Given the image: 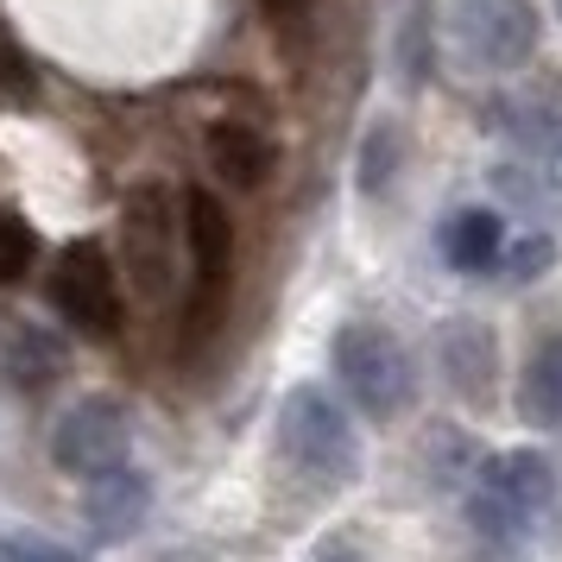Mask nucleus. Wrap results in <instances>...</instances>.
Returning <instances> with one entry per match:
<instances>
[{
  "instance_id": "f03ea898",
  "label": "nucleus",
  "mask_w": 562,
  "mask_h": 562,
  "mask_svg": "<svg viewBox=\"0 0 562 562\" xmlns=\"http://www.w3.org/2000/svg\"><path fill=\"white\" fill-rule=\"evenodd\" d=\"M279 461L297 481L341 493L360 474V436L355 417L335 405L323 385H291L279 405Z\"/></svg>"
},
{
  "instance_id": "dca6fc26",
  "label": "nucleus",
  "mask_w": 562,
  "mask_h": 562,
  "mask_svg": "<svg viewBox=\"0 0 562 562\" xmlns=\"http://www.w3.org/2000/svg\"><path fill=\"white\" fill-rule=\"evenodd\" d=\"M398 165H405V133H398V121H373L367 139H360V158H355V190L360 196H385L392 178H398Z\"/></svg>"
},
{
  "instance_id": "aec40b11",
  "label": "nucleus",
  "mask_w": 562,
  "mask_h": 562,
  "mask_svg": "<svg viewBox=\"0 0 562 562\" xmlns=\"http://www.w3.org/2000/svg\"><path fill=\"white\" fill-rule=\"evenodd\" d=\"M0 562H89L77 550H64L52 537H32V531H0Z\"/></svg>"
},
{
  "instance_id": "a211bd4d",
  "label": "nucleus",
  "mask_w": 562,
  "mask_h": 562,
  "mask_svg": "<svg viewBox=\"0 0 562 562\" xmlns=\"http://www.w3.org/2000/svg\"><path fill=\"white\" fill-rule=\"evenodd\" d=\"M266 7V26L279 38L291 57L310 52V38H316V13H310V0H259Z\"/></svg>"
},
{
  "instance_id": "423d86ee",
  "label": "nucleus",
  "mask_w": 562,
  "mask_h": 562,
  "mask_svg": "<svg viewBox=\"0 0 562 562\" xmlns=\"http://www.w3.org/2000/svg\"><path fill=\"white\" fill-rule=\"evenodd\" d=\"M127 449H133V417H127V405H121L114 392L77 398L52 430V461L64 468V474H77V481H95V474H108V468H121Z\"/></svg>"
},
{
  "instance_id": "5701e85b",
  "label": "nucleus",
  "mask_w": 562,
  "mask_h": 562,
  "mask_svg": "<svg viewBox=\"0 0 562 562\" xmlns=\"http://www.w3.org/2000/svg\"><path fill=\"white\" fill-rule=\"evenodd\" d=\"M165 562H203V557H190V550H178V557H165Z\"/></svg>"
},
{
  "instance_id": "f8f14e48",
  "label": "nucleus",
  "mask_w": 562,
  "mask_h": 562,
  "mask_svg": "<svg viewBox=\"0 0 562 562\" xmlns=\"http://www.w3.org/2000/svg\"><path fill=\"white\" fill-rule=\"evenodd\" d=\"M436 247H442L449 272H493L506 254V222L493 209H456V215H442Z\"/></svg>"
},
{
  "instance_id": "1a4fd4ad",
  "label": "nucleus",
  "mask_w": 562,
  "mask_h": 562,
  "mask_svg": "<svg viewBox=\"0 0 562 562\" xmlns=\"http://www.w3.org/2000/svg\"><path fill=\"white\" fill-rule=\"evenodd\" d=\"M146 518H153V481H146L133 461L95 474L89 493H82V525H89V537L108 543V550H114V543H133Z\"/></svg>"
},
{
  "instance_id": "2eb2a0df",
  "label": "nucleus",
  "mask_w": 562,
  "mask_h": 562,
  "mask_svg": "<svg viewBox=\"0 0 562 562\" xmlns=\"http://www.w3.org/2000/svg\"><path fill=\"white\" fill-rule=\"evenodd\" d=\"M392 70L405 89H424L436 77V7L430 0H405L398 26H392Z\"/></svg>"
},
{
  "instance_id": "ddd939ff",
  "label": "nucleus",
  "mask_w": 562,
  "mask_h": 562,
  "mask_svg": "<svg viewBox=\"0 0 562 562\" xmlns=\"http://www.w3.org/2000/svg\"><path fill=\"white\" fill-rule=\"evenodd\" d=\"M0 373L20 392H38V385H52L64 373V341L52 329H38V323H13L0 335Z\"/></svg>"
},
{
  "instance_id": "6e6552de",
  "label": "nucleus",
  "mask_w": 562,
  "mask_h": 562,
  "mask_svg": "<svg viewBox=\"0 0 562 562\" xmlns=\"http://www.w3.org/2000/svg\"><path fill=\"white\" fill-rule=\"evenodd\" d=\"M436 360H442V380L456 392L461 405L486 411L499 398V341L486 329L481 316H456L436 329Z\"/></svg>"
},
{
  "instance_id": "0eeeda50",
  "label": "nucleus",
  "mask_w": 562,
  "mask_h": 562,
  "mask_svg": "<svg viewBox=\"0 0 562 562\" xmlns=\"http://www.w3.org/2000/svg\"><path fill=\"white\" fill-rule=\"evenodd\" d=\"M456 45L474 70H518L537 52V7L531 0H456L449 7Z\"/></svg>"
},
{
  "instance_id": "39448f33",
  "label": "nucleus",
  "mask_w": 562,
  "mask_h": 562,
  "mask_svg": "<svg viewBox=\"0 0 562 562\" xmlns=\"http://www.w3.org/2000/svg\"><path fill=\"white\" fill-rule=\"evenodd\" d=\"M45 291H52L57 316H64L77 335H89V341H108V335H121V323H127L121 272H114L108 247H95V240H70V247L57 254Z\"/></svg>"
},
{
  "instance_id": "9b49d317",
  "label": "nucleus",
  "mask_w": 562,
  "mask_h": 562,
  "mask_svg": "<svg viewBox=\"0 0 562 562\" xmlns=\"http://www.w3.org/2000/svg\"><path fill=\"white\" fill-rule=\"evenodd\" d=\"M493 127L506 133L512 146H531V153L557 146L562 139V77L557 70H537L531 82H518L512 95H499Z\"/></svg>"
},
{
  "instance_id": "f3484780",
  "label": "nucleus",
  "mask_w": 562,
  "mask_h": 562,
  "mask_svg": "<svg viewBox=\"0 0 562 562\" xmlns=\"http://www.w3.org/2000/svg\"><path fill=\"white\" fill-rule=\"evenodd\" d=\"M38 266V234H32L26 215L0 209V284H20Z\"/></svg>"
},
{
  "instance_id": "f257e3e1",
  "label": "nucleus",
  "mask_w": 562,
  "mask_h": 562,
  "mask_svg": "<svg viewBox=\"0 0 562 562\" xmlns=\"http://www.w3.org/2000/svg\"><path fill=\"white\" fill-rule=\"evenodd\" d=\"M550 493H557L550 456H537V449L486 456L468 486V537H474L481 562H525V543H531Z\"/></svg>"
},
{
  "instance_id": "6ab92c4d",
  "label": "nucleus",
  "mask_w": 562,
  "mask_h": 562,
  "mask_svg": "<svg viewBox=\"0 0 562 562\" xmlns=\"http://www.w3.org/2000/svg\"><path fill=\"white\" fill-rule=\"evenodd\" d=\"M550 259H557V247H550L543 234H531V240H512L506 254H499V272H506L512 284H531L537 272H550Z\"/></svg>"
},
{
  "instance_id": "4be33fe9",
  "label": "nucleus",
  "mask_w": 562,
  "mask_h": 562,
  "mask_svg": "<svg viewBox=\"0 0 562 562\" xmlns=\"http://www.w3.org/2000/svg\"><path fill=\"white\" fill-rule=\"evenodd\" d=\"M310 562H367V557H360V543H355V537H341V531H335V537H323V543L310 550Z\"/></svg>"
},
{
  "instance_id": "20e7f679",
  "label": "nucleus",
  "mask_w": 562,
  "mask_h": 562,
  "mask_svg": "<svg viewBox=\"0 0 562 562\" xmlns=\"http://www.w3.org/2000/svg\"><path fill=\"white\" fill-rule=\"evenodd\" d=\"M178 247H183V209L171 203L165 183H133L121 203V266L139 297L171 291L178 272Z\"/></svg>"
},
{
  "instance_id": "4468645a",
  "label": "nucleus",
  "mask_w": 562,
  "mask_h": 562,
  "mask_svg": "<svg viewBox=\"0 0 562 562\" xmlns=\"http://www.w3.org/2000/svg\"><path fill=\"white\" fill-rule=\"evenodd\" d=\"M518 411L537 430H562V335H543L518 373Z\"/></svg>"
},
{
  "instance_id": "7ed1b4c3",
  "label": "nucleus",
  "mask_w": 562,
  "mask_h": 562,
  "mask_svg": "<svg viewBox=\"0 0 562 562\" xmlns=\"http://www.w3.org/2000/svg\"><path fill=\"white\" fill-rule=\"evenodd\" d=\"M335 380L348 392V405L373 424H392L398 411L417 398V367H411L405 341L380 323H341L329 341Z\"/></svg>"
},
{
  "instance_id": "9d476101",
  "label": "nucleus",
  "mask_w": 562,
  "mask_h": 562,
  "mask_svg": "<svg viewBox=\"0 0 562 562\" xmlns=\"http://www.w3.org/2000/svg\"><path fill=\"white\" fill-rule=\"evenodd\" d=\"M203 158L209 171L228 183V190H266L272 171H279V146H272V133L247 127V121H209L203 127Z\"/></svg>"
},
{
  "instance_id": "412c9836",
  "label": "nucleus",
  "mask_w": 562,
  "mask_h": 562,
  "mask_svg": "<svg viewBox=\"0 0 562 562\" xmlns=\"http://www.w3.org/2000/svg\"><path fill=\"white\" fill-rule=\"evenodd\" d=\"M0 102H32V64L7 38H0Z\"/></svg>"
}]
</instances>
